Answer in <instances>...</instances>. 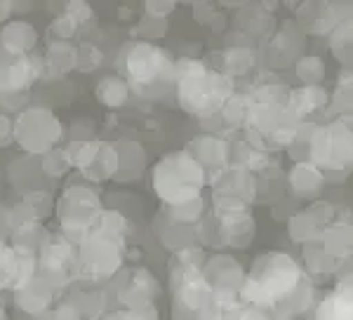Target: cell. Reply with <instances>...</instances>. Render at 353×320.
I'll return each instance as SVG.
<instances>
[{
  "label": "cell",
  "mask_w": 353,
  "mask_h": 320,
  "mask_svg": "<svg viewBox=\"0 0 353 320\" xmlns=\"http://www.w3.org/2000/svg\"><path fill=\"white\" fill-rule=\"evenodd\" d=\"M121 71L132 85H156L161 80H174V64L161 48L151 43L125 45Z\"/></svg>",
  "instance_id": "4"
},
{
  "label": "cell",
  "mask_w": 353,
  "mask_h": 320,
  "mask_svg": "<svg viewBox=\"0 0 353 320\" xmlns=\"http://www.w3.org/2000/svg\"><path fill=\"white\" fill-rule=\"evenodd\" d=\"M10 141H14V123L0 113V146H8Z\"/></svg>",
  "instance_id": "16"
},
{
  "label": "cell",
  "mask_w": 353,
  "mask_h": 320,
  "mask_svg": "<svg viewBox=\"0 0 353 320\" xmlns=\"http://www.w3.org/2000/svg\"><path fill=\"white\" fill-rule=\"evenodd\" d=\"M334 99H337L339 104L349 106V111H353V73L349 76V80L341 78V83H339V88H337V94H334Z\"/></svg>",
  "instance_id": "15"
},
{
  "label": "cell",
  "mask_w": 353,
  "mask_h": 320,
  "mask_svg": "<svg viewBox=\"0 0 353 320\" xmlns=\"http://www.w3.org/2000/svg\"><path fill=\"white\" fill-rule=\"evenodd\" d=\"M252 66V52L245 48H231L224 54V71L226 73H245Z\"/></svg>",
  "instance_id": "13"
},
{
  "label": "cell",
  "mask_w": 353,
  "mask_h": 320,
  "mask_svg": "<svg viewBox=\"0 0 353 320\" xmlns=\"http://www.w3.org/2000/svg\"><path fill=\"white\" fill-rule=\"evenodd\" d=\"M61 139V125L54 113L48 108L33 106L26 108L14 123V141L28 153H45L54 151L57 141Z\"/></svg>",
  "instance_id": "5"
},
{
  "label": "cell",
  "mask_w": 353,
  "mask_h": 320,
  "mask_svg": "<svg viewBox=\"0 0 353 320\" xmlns=\"http://www.w3.org/2000/svg\"><path fill=\"white\" fill-rule=\"evenodd\" d=\"M10 8H14V5L12 3H0V21L8 19V17L12 14V10H10Z\"/></svg>",
  "instance_id": "17"
},
{
  "label": "cell",
  "mask_w": 353,
  "mask_h": 320,
  "mask_svg": "<svg viewBox=\"0 0 353 320\" xmlns=\"http://www.w3.org/2000/svg\"><path fill=\"white\" fill-rule=\"evenodd\" d=\"M297 73L304 88H321V80L325 76V66L318 57H304L297 64Z\"/></svg>",
  "instance_id": "11"
},
{
  "label": "cell",
  "mask_w": 353,
  "mask_h": 320,
  "mask_svg": "<svg viewBox=\"0 0 353 320\" xmlns=\"http://www.w3.org/2000/svg\"><path fill=\"white\" fill-rule=\"evenodd\" d=\"M332 54L341 64L353 68V19L344 21L332 33Z\"/></svg>",
  "instance_id": "9"
},
{
  "label": "cell",
  "mask_w": 353,
  "mask_h": 320,
  "mask_svg": "<svg viewBox=\"0 0 353 320\" xmlns=\"http://www.w3.org/2000/svg\"><path fill=\"white\" fill-rule=\"evenodd\" d=\"M174 80L179 85V101L186 111L210 116L221 111L231 99V78L221 71H212L196 59L174 64Z\"/></svg>",
  "instance_id": "1"
},
{
  "label": "cell",
  "mask_w": 353,
  "mask_h": 320,
  "mask_svg": "<svg viewBox=\"0 0 353 320\" xmlns=\"http://www.w3.org/2000/svg\"><path fill=\"white\" fill-rule=\"evenodd\" d=\"M353 160V128L349 120L316 128L311 134L309 163L318 170H349Z\"/></svg>",
  "instance_id": "3"
},
{
  "label": "cell",
  "mask_w": 353,
  "mask_h": 320,
  "mask_svg": "<svg viewBox=\"0 0 353 320\" xmlns=\"http://www.w3.org/2000/svg\"><path fill=\"white\" fill-rule=\"evenodd\" d=\"M156 191L163 200H170L174 208L198 200V193L205 184V168L191 153H170L156 168Z\"/></svg>",
  "instance_id": "2"
},
{
  "label": "cell",
  "mask_w": 353,
  "mask_h": 320,
  "mask_svg": "<svg viewBox=\"0 0 353 320\" xmlns=\"http://www.w3.org/2000/svg\"><path fill=\"white\" fill-rule=\"evenodd\" d=\"M45 66H50V71L57 73V76L71 71L73 66H78V50L71 43H52Z\"/></svg>",
  "instance_id": "8"
},
{
  "label": "cell",
  "mask_w": 353,
  "mask_h": 320,
  "mask_svg": "<svg viewBox=\"0 0 353 320\" xmlns=\"http://www.w3.org/2000/svg\"><path fill=\"white\" fill-rule=\"evenodd\" d=\"M71 168H73V160H71L68 148H54V151H50L43 160V170H45V174H50V177H61Z\"/></svg>",
  "instance_id": "12"
},
{
  "label": "cell",
  "mask_w": 353,
  "mask_h": 320,
  "mask_svg": "<svg viewBox=\"0 0 353 320\" xmlns=\"http://www.w3.org/2000/svg\"><path fill=\"white\" fill-rule=\"evenodd\" d=\"M128 94H130V83L118 76L104 78L99 83V90H97V97H99L104 106H121L128 101Z\"/></svg>",
  "instance_id": "10"
},
{
  "label": "cell",
  "mask_w": 353,
  "mask_h": 320,
  "mask_svg": "<svg viewBox=\"0 0 353 320\" xmlns=\"http://www.w3.org/2000/svg\"><path fill=\"white\" fill-rule=\"evenodd\" d=\"M278 43H290V45H301V38L297 36V38H294V36H290V33L288 31H281V33H278V36H276V40H273V45H271V50H269V52H271V57L273 54H276L278 52ZM283 52H288V48H283ZM299 52H292V50H290V57H292V59H294V57H297ZM271 64H276V66H283V54H278L276 57V59H273L271 61Z\"/></svg>",
  "instance_id": "14"
},
{
  "label": "cell",
  "mask_w": 353,
  "mask_h": 320,
  "mask_svg": "<svg viewBox=\"0 0 353 320\" xmlns=\"http://www.w3.org/2000/svg\"><path fill=\"white\" fill-rule=\"evenodd\" d=\"M36 48V31L26 21H14L0 31V50L8 54H28Z\"/></svg>",
  "instance_id": "6"
},
{
  "label": "cell",
  "mask_w": 353,
  "mask_h": 320,
  "mask_svg": "<svg viewBox=\"0 0 353 320\" xmlns=\"http://www.w3.org/2000/svg\"><path fill=\"white\" fill-rule=\"evenodd\" d=\"M323 181H325V177L313 163H297L292 172H290V184L299 196H318V191L323 188Z\"/></svg>",
  "instance_id": "7"
}]
</instances>
